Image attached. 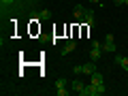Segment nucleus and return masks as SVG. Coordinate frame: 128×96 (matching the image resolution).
<instances>
[{"label": "nucleus", "mask_w": 128, "mask_h": 96, "mask_svg": "<svg viewBox=\"0 0 128 96\" xmlns=\"http://www.w3.org/2000/svg\"><path fill=\"white\" fill-rule=\"evenodd\" d=\"M81 96H100V94H105V92L100 90V88H96L94 83H88V86H83V90L79 92Z\"/></svg>", "instance_id": "f257e3e1"}, {"label": "nucleus", "mask_w": 128, "mask_h": 96, "mask_svg": "<svg viewBox=\"0 0 128 96\" xmlns=\"http://www.w3.org/2000/svg\"><path fill=\"white\" fill-rule=\"evenodd\" d=\"M105 54V51H102V43L100 41H92V51H90V60H98L100 58V56Z\"/></svg>", "instance_id": "f03ea898"}, {"label": "nucleus", "mask_w": 128, "mask_h": 96, "mask_svg": "<svg viewBox=\"0 0 128 96\" xmlns=\"http://www.w3.org/2000/svg\"><path fill=\"white\" fill-rule=\"evenodd\" d=\"M90 83H94L96 88H100L102 92H107V86H105V79H102V75H100V73H96V70H94V73L90 75Z\"/></svg>", "instance_id": "7ed1b4c3"}, {"label": "nucleus", "mask_w": 128, "mask_h": 96, "mask_svg": "<svg viewBox=\"0 0 128 96\" xmlns=\"http://www.w3.org/2000/svg\"><path fill=\"white\" fill-rule=\"evenodd\" d=\"M102 51H105V54H113V51H115L113 34H107V36H105V43H102Z\"/></svg>", "instance_id": "20e7f679"}, {"label": "nucleus", "mask_w": 128, "mask_h": 96, "mask_svg": "<svg viewBox=\"0 0 128 96\" xmlns=\"http://www.w3.org/2000/svg\"><path fill=\"white\" fill-rule=\"evenodd\" d=\"M56 94L58 96H66L68 94V90H66V79L64 77H60L58 81H56Z\"/></svg>", "instance_id": "39448f33"}, {"label": "nucleus", "mask_w": 128, "mask_h": 96, "mask_svg": "<svg viewBox=\"0 0 128 96\" xmlns=\"http://www.w3.org/2000/svg\"><path fill=\"white\" fill-rule=\"evenodd\" d=\"M75 49H77V43H75L73 38H70V41H66V43H64V47H62V56H68L70 51H75Z\"/></svg>", "instance_id": "423d86ee"}, {"label": "nucleus", "mask_w": 128, "mask_h": 96, "mask_svg": "<svg viewBox=\"0 0 128 96\" xmlns=\"http://www.w3.org/2000/svg\"><path fill=\"white\" fill-rule=\"evenodd\" d=\"M83 24H88V26H94V11L92 9H86V15H83Z\"/></svg>", "instance_id": "0eeeda50"}, {"label": "nucleus", "mask_w": 128, "mask_h": 96, "mask_svg": "<svg viewBox=\"0 0 128 96\" xmlns=\"http://www.w3.org/2000/svg\"><path fill=\"white\" fill-rule=\"evenodd\" d=\"M96 70V64H94V60H90V62H86L83 64V75H92Z\"/></svg>", "instance_id": "6e6552de"}, {"label": "nucleus", "mask_w": 128, "mask_h": 96, "mask_svg": "<svg viewBox=\"0 0 128 96\" xmlns=\"http://www.w3.org/2000/svg\"><path fill=\"white\" fill-rule=\"evenodd\" d=\"M83 15H86V6L77 4L75 6V19H77V22H83Z\"/></svg>", "instance_id": "1a4fd4ad"}, {"label": "nucleus", "mask_w": 128, "mask_h": 96, "mask_svg": "<svg viewBox=\"0 0 128 96\" xmlns=\"http://www.w3.org/2000/svg\"><path fill=\"white\" fill-rule=\"evenodd\" d=\"M115 64L122 66L124 70H128V58H126V56H115Z\"/></svg>", "instance_id": "9d476101"}, {"label": "nucleus", "mask_w": 128, "mask_h": 96, "mask_svg": "<svg viewBox=\"0 0 128 96\" xmlns=\"http://www.w3.org/2000/svg\"><path fill=\"white\" fill-rule=\"evenodd\" d=\"M81 90H83V83L79 81V79H75V81H73V92H77V94H79Z\"/></svg>", "instance_id": "9b49d317"}, {"label": "nucleus", "mask_w": 128, "mask_h": 96, "mask_svg": "<svg viewBox=\"0 0 128 96\" xmlns=\"http://www.w3.org/2000/svg\"><path fill=\"white\" fill-rule=\"evenodd\" d=\"M38 17L47 22V19H51V11H41V13H38Z\"/></svg>", "instance_id": "f8f14e48"}, {"label": "nucleus", "mask_w": 128, "mask_h": 96, "mask_svg": "<svg viewBox=\"0 0 128 96\" xmlns=\"http://www.w3.org/2000/svg\"><path fill=\"white\" fill-rule=\"evenodd\" d=\"M73 73H75V75H83V64H79V66H75V68H73Z\"/></svg>", "instance_id": "ddd939ff"}, {"label": "nucleus", "mask_w": 128, "mask_h": 96, "mask_svg": "<svg viewBox=\"0 0 128 96\" xmlns=\"http://www.w3.org/2000/svg\"><path fill=\"white\" fill-rule=\"evenodd\" d=\"M113 4L115 6H122V4H126V0H113Z\"/></svg>", "instance_id": "4468645a"}, {"label": "nucleus", "mask_w": 128, "mask_h": 96, "mask_svg": "<svg viewBox=\"0 0 128 96\" xmlns=\"http://www.w3.org/2000/svg\"><path fill=\"white\" fill-rule=\"evenodd\" d=\"M11 2H13V0H2V4H11Z\"/></svg>", "instance_id": "2eb2a0df"}, {"label": "nucleus", "mask_w": 128, "mask_h": 96, "mask_svg": "<svg viewBox=\"0 0 128 96\" xmlns=\"http://www.w3.org/2000/svg\"><path fill=\"white\" fill-rule=\"evenodd\" d=\"M90 2H92V4H98V2H100V0H90Z\"/></svg>", "instance_id": "dca6fc26"}, {"label": "nucleus", "mask_w": 128, "mask_h": 96, "mask_svg": "<svg viewBox=\"0 0 128 96\" xmlns=\"http://www.w3.org/2000/svg\"><path fill=\"white\" fill-rule=\"evenodd\" d=\"M126 4H128V0H126Z\"/></svg>", "instance_id": "f3484780"}]
</instances>
